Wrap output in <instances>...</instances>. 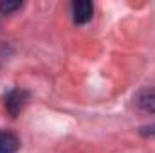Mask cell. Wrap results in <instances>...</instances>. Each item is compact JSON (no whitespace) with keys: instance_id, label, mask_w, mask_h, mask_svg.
I'll return each instance as SVG.
<instances>
[{"instance_id":"cell-1","label":"cell","mask_w":155,"mask_h":153,"mask_svg":"<svg viewBox=\"0 0 155 153\" xmlns=\"http://www.w3.org/2000/svg\"><path fill=\"white\" fill-rule=\"evenodd\" d=\"M27 99H29V92L27 90H24V88H13L5 96V110L9 112L11 117H16L22 112V108L25 106Z\"/></svg>"},{"instance_id":"cell-3","label":"cell","mask_w":155,"mask_h":153,"mask_svg":"<svg viewBox=\"0 0 155 153\" xmlns=\"http://www.w3.org/2000/svg\"><path fill=\"white\" fill-rule=\"evenodd\" d=\"M139 110L146 114H155V88H143L134 97Z\"/></svg>"},{"instance_id":"cell-2","label":"cell","mask_w":155,"mask_h":153,"mask_svg":"<svg viewBox=\"0 0 155 153\" xmlns=\"http://www.w3.org/2000/svg\"><path fill=\"white\" fill-rule=\"evenodd\" d=\"M92 13H94V5L90 0H76L72 4V18L78 25L87 24L92 18Z\"/></svg>"},{"instance_id":"cell-5","label":"cell","mask_w":155,"mask_h":153,"mask_svg":"<svg viewBox=\"0 0 155 153\" xmlns=\"http://www.w3.org/2000/svg\"><path fill=\"white\" fill-rule=\"evenodd\" d=\"M22 7V2H18V0H9V2H0V11L4 13V15H11L13 11H16V9H20Z\"/></svg>"},{"instance_id":"cell-4","label":"cell","mask_w":155,"mask_h":153,"mask_svg":"<svg viewBox=\"0 0 155 153\" xmlns=\"http://www.w3.org/2000/svg\"><path fill=\"white\" fill-rule=\"evenodd\" d=\"M20 148V139L7 130H0V153H16Z\"/></svg>"}]
</instances>
